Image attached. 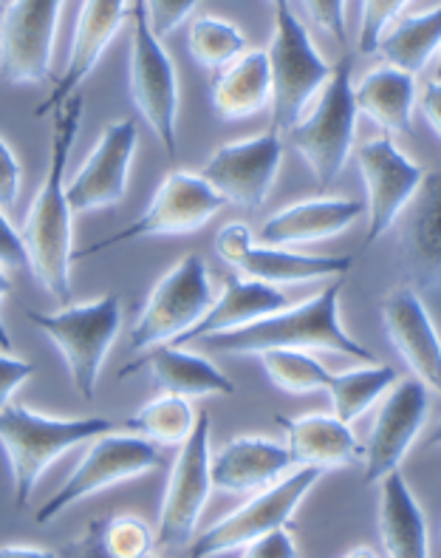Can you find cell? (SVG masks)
Here are the masks:
<instances>
[{
    "mask_svg": "<svg viewBox=\"0 0 441 558\" xmlns=\"http://www.w3.org/2000/svg\"><path fill=\"white\" fill-rule=\"evenodd\" d=\"M292 468L286 446L264 437H235L218 453H210L212 488L224 494H255Z\"/></svg>",
    "mask_w": 441,
    "mask_h": 558,
    "instance_id": "obj_24",
    "label": "cell"
},
{
    "mask_svg": "<svg viewBox=\"0 0 441 558\" xmlns=\"http://www.w3.org/2000/svg\"><path fill=\"white\" fill-rule=\"evenodd\" d=\"M246 49V37L232 23L201 14L187 28V51L201 69L216 71Z\"/></svg>",
    "mask_w": 441,
    "mask_h": 558,
    "instance_id": "obj_35",
    "label": "cell"
},
{
    "mask_svg": "<svg viewBox=\"0 0 441 558\" xmlns=\"http://www.w3.org/2000/svg\"><path fill=\"white\" fill-rule=\"evenodd\" d=\"M221 207H226L224 198L218 196L198 173L170 170L168 177L161 179L159 191L150 198V205L145 207V213H142L134 225L120 230V233H113L111 239H102L97 244H91V247H85L83 253H74V262L102 253V250L117 247V244H125V241L196 233L204 225H210L212 216Z\"/></svg>",
    "mask_w": 441,
    "mask_h": 558,
    "instance_id": "obj_9",
    "label": "cell"
},
{
    "mask_svg": "<svg viewBox=\"0 0 441 558\" xmlns=\"http://www.w3.org/2000/svg\"><path fill=\"white\" fill-rule=\"evenodd\" d=\"M127 21L134 23L131 65H127L131 99H134L136 111L150 125V131L159 136L164 154L175 159V154H179V142H175V117H179L175 65L159 37L150 32L145 0H134V7L127 12Z\"/></svg>",
    "mask_w": 441,
    "mask_h": 558,
    "instance_id": "obj_8",
    "label": "cell"
},
{
    "mask_svg": "<svg viewBox=\"0 0 441 558\" xmlns=\"http://www.w3.org/2000/svg\"><path fill=\"white\" fill-rule=\"evenodd\" d=\"M136 372H147L164 395L187 397V400L210 395H235V383L216 363L207 361L204 354L187 352L184 347H173V343L150 347V352L142 361L122 368L120 377L136 375Z\"/></svg>",
    "mask_w": 441,
    "mask_h": 558,
    "instance_id": "obj_23",
    "label": "cell"
},
{
    "mask_svg": "<svg viewBox=\"0 0 441 558\" xmlns=\"http://www.w3.org/2000/svg\"><path fill=\"white\" fill-rule=\"evenodd\" d=\"M83 97L74 94L60 108H54V131H51L49 170L42 179L40 193L23 221L21 241L26 250V267L37 281L63 304L71 301V264H74V210L65 198V165L74 150V142L83 122Z\"/></svg>",
    "mask_w": 441,
    "mask_h": 558,
    "instance_id": "obj_1",
    "label": "cell"
},
{
    "mask_svg": "<svg viewBox=\"0 0 441 558\" xmlns=\"http://www.w3.org/2000/svg\"><path fill=\"white\" fill-rule=\"evenodd\" d=\"M117 428L120 425L106 417L54 420L37 414L26 405H3L0 409V448L7 453L9 474H12L14 505L21 510L26 508L37 482L57 457L91 442L99 434L117 432Z\"/></svg>",
    "mask_w": 441,
    "mask_h": 558,
    "instance_id": "obj_3",
    "label": "cell"
},
{
    "mask_svg": "<svg viewBox=\"0 0 441 558\" xmlns=\"http://www.w3.org/2000/svg\"><path fill=\"white\" fill-rule=\"evenodd\" d=\"M212 111L226 122L249 120L272 102V80L264 49L241 51L235 60L216 69L210 80Z\"/></svg>",
    "mask_w": 441,
    "mask_h": 558,
    "instance_id": "obj_27",
    "label": "cell"
},
{
    "mask_svg": "<svg viewBox=\"0 0 441 558\" xmlns=\"http://www.w3.org/2000/svg\"><path fill=\"white\" fill-rule=\"evenodd\" d=\"M201 0H145L147 23L156 37H168L173 28L182 26L189 17V12L198 7Z\"/></svg>",
    "mask_w": 441,
    "mask_h": 558,
    "instance_id": "obj_37",
    "label": "cell"
},
{
    "mask_svg": "<svg viewBox=\"0 0 441 558\" xmlns=\"http://www.w3.org/2000/svg\"><path fill=\"white\" fill-rule=\"evenodd\" d=\"M419 108H421V117L428 120V125L433 128V134H441V85L439 77L430 80L425 88H421V99H419Z\"/></svg>",
    "mask_w": 441,
    "mask_h": 558,
    "instance_id": "obj_43",
    "label": "cell"
},
{
    "mask_svg": "<svg viewBox=\"0 0 441 558\" xmlns=\"http://www.w3.org/2000/svg\"><path fill=\"white\" fill-rule=\"evenodd\" d=\"M283 162V134L269 128L267 134L221 145L204 162L198 177L210 184L226 205L260 207L272 193Z\"/></svg>",
    "mask_w": 441,
    "mask_h": 558,
    "instance_id": "obj_14",
    "label": "cell"
},
{
    "mask_svg": "<svg viewBox=\"0 0 441 558\" xmlns=\"http://www.w3.org/2000/svg\"><path fill=\"white\" fill-rule=\"evenodd\" d=\"M441 40V9L433 7L428 12L407 14V17H396L391 26L379 35L377 49L385 60V65L407 71V74H419L428 69V63L439 51Z\"/></svg>",
    "mask_w": 441,
    "mask_h": 558,
    "instance_id": "obj_30",
    "label": "cell"
},
{
    "mask_svg": "<svg viewBox=\"0 0 441 558\" xmlns=\"http://www.w3.org/2000/svg\"><path fill=\"white\" fill-rule=\"evenodd\" d=\"M354 60L345 54L336 65L320 92H317L315 108L303 113L301 120L289 128L283 140H289L303 162L315 173L317 187H331L336 177L345 170L354 134H357V106H354V83H351Z\"/></svg>",
    "mask_w": 441,
    "mask_h": 558,
    "instance_id": "obj_4",
    "label": "cell"
},
{
    "mask_svg": "<svg viewBox=\"0 0 441 558\" xmlns=\"http://www.w3.org/2000/svg\"><path fill=\"white\" fill-rule=\"evenodd\" d=\"M407 219L402 230V267L411 278V290L425 292L439 287L441 276V184L439 173L421 179L419 191L405 207Z\"/></svg>",
    "mask_w": 441,
    "mask_h": 558,
    "instance_id": "obj_21",
    "label": "cell"
},
{
    "mask_svg": "<svg viewBox=\"0 0 441 558\" xmlns=\"http://www.w3.org/2000/svg\"><path fill=\"white\" fill-rule=\"evenodd\" d=\"M269 3H272V7H281V3H286V0H269Z\"/></svg>",
    "mask_w": 441,
    "mask_h": 558,
    "instance_id": "obj_46",
    "label": "cell"
},
{
    "mask_svg": "<svg viewBox=\"0 0 441 558\" xmlns=\"http://www.w3.org/2000/svg\"><path fill=\"white\" fill-rule=\"evenodd\" d=\"M139 131L134 120H120L102 131L83 168L65 182V198L74 213H91L120 205L127 191Z\"/></svg>",
    "mask_w": 441,
    "mask_h": 558,
    "instance_id": "obj_18",
    "label": "cell"
},
{
    "mask_svg": "<svg viewBox=\"0 0 441 558\" xmlns=\"http://www.w3.org/2000/svg\"><path fill=\"white\" fill-rule=\"evenodd\" d=\"M0 9H3V0H0Z\"/></svg>",
    "mask_w": 441,
    "mask_h": 558,
    "instance_id": "obj_47",
    "label": "cell"
},
{
    "mask_svg": "<svg viewBox=\"0 0 441 558\" xmlns=\"http://www.w3.org/2000/svg\"><path fill=\"white\" fill-rule=\"evenodd\" d=\"M161 465H164V457L150 439L136 437V434H99L91 439V446L79 460V465L74 468V474L63 482V488L37 510V524H49L71 505L83 502L88 496L122 485L127 480H136L142 474L159 471Z\"/></svg>",
    "mask_w": 441,
    "mask_h": 558,
    "instance_id": "obj_7",
    "label": "cell"
},
{
    "mask_svg": "<svg viewBox=\"0 0 441 558\" xmlns=\"http://www.w3.org/2000/svg\"><path fill=\"white\" fill-rule=\"evenodd\" d=\"M286 432V451L294 468H343L363 460V442L354 437L348 423L334 414H306V417H274Z\"/></svg>",
    "mask_w": 441,
    "mask_h": 558,
    "instance_id": "obj_25",
    "label": "cell"
},
{
    "mask_svg": "<svg viewBox=\"0 0 441 558\" xmlns=\"http://www.w3.org/2000/svg\"><path fill=\"white\" fill-rule=\"evenodd\" d=\"M357 165L365 182V213H368V233L365 244H373L377 239L391 230L411 198L419 191L425 170L402 154L393 145L391 134H382L377 140H368L357 148Z\"/></svg>",
    "mask_w": 441,
    "mask_h": 558,
    "instance_id": "obj_16",
    "label": "cell"
},
{
    "mask_svg": "<svg viewBox=\"0 0 441 558\" xmlns=\"http://www.w3.org/2000/svg\"><path fill=\"white\" fill-rule=\"evenodd\" d=\"M9 290H12V283H9V278L3 276V269H0V301L9 295ZM0 349H3V352H12V338H9L3 318H0Z\"/></svg>",
    "mask_w": 441,
    "mask_h": 558,
    "instance_id": "obj_45",
    "label": "cell"
},
{
    "mask_svg": "<svg viewBox=\"0 0 441 558\" xmlns=\"http://www.w3.org/2000/svg\"><path fill=\"white\" fill-rule=\"evenodd\" d=\"M269 383L283 395H315L326 391L331 372L306 349H264L258 354Z\"/></svg>",
    "mask_w": 441,
    "mask_h": 558,
    "instance_id": "obj_34",
    "label": "cell"
},
{
    "mask_svg": "<svg viewBox=\"0 0 441 558\" xmlns=\"http://www.w3.org/2000/svg\"><path fill=\"white\" fill-rule=\"evenodd\" d=\"M396 380H400L396 368L377 361L368 363V368H351V372H343V375L331 372L329 383H326V391H329L331 403H334V417H340L343 423H354Z\"/></svg>",
    "mask_w": 441,
    "mask_h": 558,
    "instance_id": "obj_32",
    "label": "cell"
},
{
    "mask_svg": "<svg viewBox=\"0 0 441 558\" xmlns=\"http://www.w3.org/2000/svg\"><path fill=\"white\" fill-rule=\"evenodd\" d=\"M154 550V536L136 517L97 519L88 524L85 536L71 545L65 556L85 558H142Z\"/></svg>",
    "mask_w": 441,
    "mask_h": 558,
    "instance_id": "obj_31",
    "label": "cell"
},
{
    "mask_svg": "<svg viewBox=\"0 0 441 558\" xmlns=\"http://www.w3.org/2000/svg\"><path fill=\"white\" fill-rule=\"evenodd\" d=\"M379 533L391 558H428V524L400 468L379 480Z\"/></svg>",
    "mask_w": 441,
    "mask_h": 558,
    "instance_id": "obj_28",
    "label": "cell"
},
{
    "mask_svg": "<svg viewBox=\"0 0 441 558\" xmlns=\"http://www.w3.org/2000/svg\"><path fill=\"white\" fill-rule=\"evenodd\" d=\"M193 425H196V411H193L187 397L161 395L142 405L134 417L122 423V428L136 434V437L150 439L154 446L179 448L193 432Z\"/></svg>",
    "mask_w": 441,
    "mask_h": 558,
    "instance_id": "obj_33",
    "label": "cell"
},
{
    "mask_svg": "<svg viewBox=\"0 0 441 558\" xmlns=\"http://www.w3.org/2000/svg\"><path fill=\"white\" fill-rule=\"evenodd\" d=\"M218 255L244 278H255L264 283H303L317 278H340L348 276L354 267L351 255H308L292 253L274 244H255L249 227L232 221L216 239Z\"/></svg>",
    "mask_w": 441,
    "mask_h": 558,
    "instance_id": "obj_15",
    "label": "cell"
},
{
    "mask_svg": "<svg viewBox=\"0 0 441 558\" xmlns=\"http://www.w3.org/2000/svg\"><path fill=\"white\" fill-rule=\"evenodd\" d=\"M212 306L210 269L201 255L189 253L168 269L145 301L139 320L131 332V349H150L170 343Z\"/></svg>",
    "mask_w": 441,
    "mask_h": 558,
    "instance_id": "obj_10",
    "label": "cell"
},
{
    "mask_svg": "<svg viewBox=\"0 0 441 558\" xmlns=\"http://www.w3.org/2000/svg\"><path fill=\"white\" fill-rule=\"evenodd\" d=\"M212 494L210 482V417L196 414V425L187 434L173 468L168 488L161 499L159 531L154 547H184L193 542L207 499Z\"/></svg>",
    "mask_w": 441,
    "mask_h": 558,
    "instance_id": "obj_11",
    "label": "cell"
},
{
    "mask_svg": "<svg viewBox=\"0 0 441 558\" xmlns=\"http://www.w3.org/2000/svg\"><path fill=\"white\" fill-rule=\"evenodd\" d=\"M363 213L365 205L357 198H308L274 213L260 230V241L274 247H292V244L334 239L345 233Z\"/></svg>",
    "mask_w": 441,
    "mask_h": 558,
    "instance_id": "obj_26",
    "label": "cell"
},
{
    "mask_svg": "<svg viewBox=\"0 0 441 558\" xmlns=\"http://www.w3.org/2000/svg\"><path fill=\"white\" fill-rule=\"evenodd\" d=\"M127 21V0H83L77 12V26L71 37V51L65 71L54 80V92L35 108V117H46L79 92V85L91 77L99 57L106 54L122 23Z\"/></svg>",
    "mask_w": 441,
    "mask_h": 558,
    "instance_id": "obj_19",
    "label": "cell"
},
{
    "mask_svg": "<svg viewBox=\"0 0 441 558\" xmlns=\"http://www.w3.org/2000/svg\"><path fill=\"white\" fill-rule=\"evenodd\" d=\"M411 0H363V17H359V54H373L379 35L402 17Z\"/></svg>",
    "mask_w": 441,
    "mask_h": 558,
    "instance_id": "obj_36",
    "label": "cell"
},
{
    "mask_svg": "<svg viewBox=\"0 0 441 558\" xmlns=\"http://www.w3.org/2000/svg\"><path fill=\"white\" fill-rule=\"evenodd\" d=\"M345 276L336 278L331 287L303 301L297 306L267 315L255 324L235 329V332L210 335V343L221 354H260L264 349H322L336 352L354 361L373 363V352L357 343L340 324V292H343Z\"/></svg>",
    "mask_w": 441,
    "mask_h": 558,
    "instance_id": "obj_2",
    "label": "cell"
},
{
    "mask_svg": "<svg viewBox=\"0 0 441 558\" xmlns=\"http://www.w3.org/2000/svg\"><path fill=\"white\" fill-rule=\"evenodd\" d=\"M26 318L40 329L63 354L74 389L94 400L99 372L106 366L111 343L122 329V301L117 292H108L94 304L65 306L60 312L26 310Z\"/></svg>",
    "mask_w": 441,
    "mask_h": 558,
    "instance_id": "obj_5",
    "label": "cell"
},
{
    "mask_svg": "<svg viewBox=\"0 0 441 558\" xmlns=\"http://www.w3.org/2000/svg\"><path fill=\"white\" fill-rule=\"evenodd\" d=\"M246 558H294L297 556V545H294L292 533H289L286 524H278L272 531L260 533L258 538H253L249 545H244V550H238Z\"/></svg>",
    "mask_w": 441,
    "mask_h": 558,
    "instance_id": "obj_39",
    "label": "cell"
},
{
    "mask_svg": "<svg viewBox=\"0 0 441 558\" xmlns=\"http://www.w3.org/2000/svg\"><path fill=\"white\" fill-rule=\"evenodd\" d=\"M326 474L320 468H297L286 480H274L267 488L255 490V496L244 508L232 510L230 517L216 522L210 531H204L196 542H189V556L193 558H210L224 556V553L241 550L249 545L260 533L272 531L278 524H289L294 510L301 508L303 496L315 488L317 480Z\"/></svg>",
    "mask_w": 441,
    "mask_h": 558,
    "instance_id": "obj_12",
    "label": "cell"
},
{
    "mask_svg": "<svg viewBox=\"0 0 441 558\" xmlns=\"http://www.w3.org/2000/svg\"><path fill=\"white\" fill-rule=\"evenodd\" d=\"M28 377H35V366L21 357H9V354H0V409L7 403H12L14 391L21 389Z\"/></svg>",
    "mask_w": 441,
    "mask_h": 558,
    "instance_id": "obj_41",
    "label": "cell"
},
{
    "mask_svg": "<svg viewBox=\"0 0 441 558\" xmlns=\"http://www.w3.org/2000/svg\"><path fill=\"white\" fill-rule=\"evenodd\" d=\"M49 558V550H40V547H26V545H9L0 550V558Z\"/></svg>",
    "mask_w": 441,
    "mask_h": 558,
    "instance_id": "obj_44",
    "label": "cell"
},
{
    "mask_svg": "<svg viewBox=\"0 0 441 558\" xmlns=\"http://www.w3.org/2000/svg\"><path fill=\"white\" fill-rule=\"evenodd\" d=\"M0 267L23 269L26 267V250H23L21 233L14 230L7 213L0 210Z\"/></svg>",
    "mask_w": 441,
    "mask_h": 558,
    "instance_id": "obj_42",
    "label": "cell"
},
{
    "mask_svg": "<svg viewBox=\"0 0 441 558\" xmlns=\"http://www.w3.org/2000/svg\"><path fill=\"white\" fill-rule=\"evenodd\" d=\"M357 113L368 117L385 134H411L414 131L416 77L393 65H379L359 80L354 88Z\"/></svg>",
    "mask_w": 441,
    "mask_h": 558,
    "instance_id": "obj_29",
    "label": "cell"
},
{
    "mask_svg": "<svg viewBox=\"0 0 441 558\" xmlns=\"http://www.w3.org/2000/svg\"><path fill=\"white\" fill-rule=\"evenodd\" d=\"M382 324L391 338L393 349L411 366L416 380H421L430 391L441 383V347L439 332L428 315L421 295L411 287L388 292L382 301Z\"/></svg>",
    "mask_w": 441,
    "mask_h": 558,
    "instance_id": "obj_20",
    "label": "cell"
},
{
    "mask_svg": "<svg viewBox=\"0 0 441 558\" xmlns=\"http://www.w3.org/2000/svg\"><path fill=\"white\" fill-rule=\"evenodd\" d=\"M430 414V389L416 377L396 380L385 391V403L377 411L371 439L363 446L365 485L379 482L388 471L400 468L411 446L421 434Z\"/></svg>",
    "mask_w": 441,
    "mask_h": 558,
    "instance_id": "obj_17",
    "label": "cell"
},
{
    "mask_svg": "<svg viewBox=\"0 0 441 558\" xmlns=\"http://www.w3.org/2000/svg\"><path fill=\"white\" fill-rule=\"evenodd\" d=\"M272 40H269V49H264L269 60V80H272L269 111H272V131L286 134L326 85L331 65L315 49V43L297 21V14L292 12L289 0L281 7H272Z\"/></svg>",
    "mask_w": 441,
    "mask_h": 558,
    "instance_id": "obj_6",
    "label": "cell"
},
{
    "mask_svg": "<svg viewBox=\"0 0 441 558\" xmlns=\"http://www.w3.org/2000/svg\"><path fill=\"white\" fill-rule=\"evenodd\" d=\"M65 0H9L0 9V77L12 85L51 80L57 23Z\"/></svg>",
    "mask_w": 441,
    "mask_h": 558,
    "instance_id": "obj_13",
    "label": "cell"
},
{
    "mask_svg": "<svg viewBox=\"0 0 441 558\" xmlns=\"http://www.w3.org/2000/svg\"><path fill=\"white\" fill-rule=\"evenodd\" d=\"M17 191H21V162L14 159V154L0 136V210H14Z\"/></svg>",
    "mask_w": 441,
    "mask_h": 558,
    "instance_id": "obj_40",
    "label": "cell"
},
{
    "mask_svg": "<svg viewBox=\"0 0 441 558\" xmlns=\"http://www.w3.org/2000/svg\"><path fill=\"white\" fill-rule=\"evenodd\" d=\"M308 17L329 32L336 43H348V26H345V0H303Z\"/></svg>",
    "mask_w": 441,
    "mask_h": 558,
    "instance_id": "obj_38",
    "label": "cell"
},
{
    "mask_svg": "<svg viewBox=\"0 0 441 558\" xmlns=\"http://www.w3.org/2000/svg\"><path fill=\"white\" fill-rule=\"evenodd\" d=\"M286 306L289 298L281 287L255 281V278L230 276L226 278L221 298L212 301L210 310L204 312L201 318L189 326L187 332L179 335V338L170 340V343H173V347H189V343L210 338V335L235 332V329H244V326L255 324V320L286 310Z\"/></svg>",
    "mask_w": 441,
    "mask_h": 558,
    "instance_id": "obj_22",
    "label": "cell"
}]
</instances>
